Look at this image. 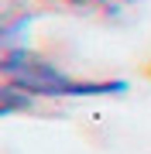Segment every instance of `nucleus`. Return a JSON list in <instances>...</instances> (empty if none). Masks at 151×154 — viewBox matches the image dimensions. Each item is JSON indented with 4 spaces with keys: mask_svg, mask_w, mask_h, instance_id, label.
Returning a JSON list of instances; mask_svg holds the SVG:
<instances>
[{
    "mask_svg": "<svg viewBox=\"0 0 151 154\" xmlns=\"http://www.w3.org/2000/svg\"><path fill=\"white\" fill-rule=\"evenodd\" d=\"M148 72H151V69H148Z\"/></svg>",
    "mask_w": 151,
    "mask_h": 154,
    "instance_id": "obj_4",
    "label": "nucleus"
},
{
    "mask_svg": "<svg viewBox=\"0 0 151 154\" xmlns=\"http://www.w3.org/2000/svg\"><path fill=\"white\" fill-rule=\"evenodd\" d=\"M69 4H76V7H93V4H106V0H69Z\"/></svg>",
    "mask_w": 151,
    "mask_h": 154,
    "instance_id": "obj_3",
    "label": "nucleus"
},
{
    "mask_svg": "<svg viewBox=\"0 0 151 154\" xmlns=\"http://www.w3.org/2000/svg\"><path fill=\"white\" fill-rule=\"evenodd\" d=\"M34 106V96H28L24 89H17V86H11V82H4L0 86V116H14V113H28Z\"/></svg>",
    "mask_w": 151,
    "mask_h": 154,
    "instance_id": "obj_2",
    "label": "nucleus"
},
{
    "mask_svg": "<svg viewBox=\"0 0 151 154\" xmlns=\"http://www.w3.org/2000/svg\"><path fill=\"white\" fill-rule=\"evenodd\" d=\"M0 75L34 99H90L127 93V79H72L52 58L31 48H4Z\"/></svg>",
    "mask_w": 151,
    "mask_h": 154,
    "instance_id": "obj_1",
    "label": "nucleus"
}]
</instances>
